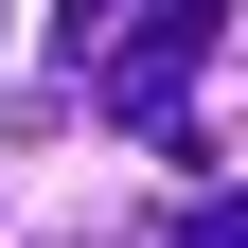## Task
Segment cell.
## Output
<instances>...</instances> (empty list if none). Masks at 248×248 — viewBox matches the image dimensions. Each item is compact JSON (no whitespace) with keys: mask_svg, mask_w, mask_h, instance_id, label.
Masks as SVG:
<instances>
[{"mask_svg":"<svg viewBox=\"0 0 248 248\" xmlns=\"http://www.w3.org/2000/svg\"><path fill=\"white\" fill-rule=\"evenodd\" d=\"M213 36H231V0H142V18H124V53H107V124H124V142H160V160H213V124H195Z\"/></svg>","mask_w":248,"mask_h":248,"instance_id":"obj_1","label":"cell"},{"mask_svg":"<svg viewBox=\"0 0 248 248\" xmlns=\"http://www.w3.org/2000/svg\"><path fill=\"white\" fill-rule=\"evenodd\" d=\"M160 248H248V195H195V213H177Z\"/></svg>","mask_w":248,"mask_h":248,"instance_id":"obj_2","label":"cell"}]
</instances>
